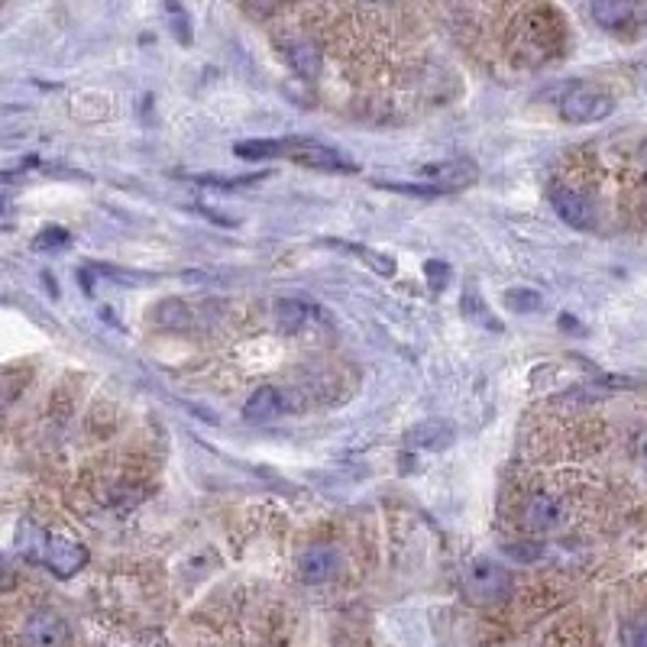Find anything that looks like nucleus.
Masks as SVG:
<instances>
[{
  "label": "nucleus",
  "instance_id": "nucleus-1",
  "mask_svg": "<svg viewBox=\"0 0 647 647\" xmlns=\"http://www.w3.org/2000/svg\"><path fill=\"white\" fill-rule=\"evenodd\" d=\"M17 547H20V554L26 560L43 563V567H49L52 573H59V576H75L88 563V550L81 547L78 541L49 534L43 528L30 525V521H20Z\"/></svg>",
  "mask_w": 647,
  "mask_h": 647
},
{
  "label": "nucleus",
  "instance_id": "nucleus-2",
  "mask_svg": "<svg viewBox=\"0 0 647 647\" xmlns=\"http://www.w3.org/2000/svg\"><path fill=\"white\" fill-rule=\"evenodd\" d=\"M615 110L609 91L596 85H573L560 98V117L567 123H599Z\"/></svg>",
  "mask_w": 647,
  "mask_h": 647
},
{
  "label": "nucleus",
  "instance_id": "nucleus-3",
  "mask_svg": "<svg viewBox=\"0 0 647 647\" xmlns=\"http://www.w3.org/2000/svg\"><path fill=\"white\" fill-rule=\"evenodd\" d=\"M463 589L473 602H499L512 589V576L492 560H473L463 576Z\"/></svg>",
  "mask_w": 647,
  "mask_h": 647
},
{
  "label": "nucleus",
  "instance_id": "nucleus-4",
  "mask_svg": "<svg viewBox=\"0 0 647 647\" xmlns=\"http://www.w3.org/2000/svg\"><path fill=\"white\" fill-rule=\"evenodd\" d=\"M282 156L295 159L301 165H311V169H321V172H356L353 159H347L324 143H314V140H282Z\"/></svg>",
  "mask_w": 647,
  "mask_h": 647
},
{
  "label": "nucleus",
  "instance_id": "nucleus-5",
  "mask_svg": "<svg viewBox=\"0 0 647 647\" xmlns=\"http://www.w3.org/2000/svg\"><path fill=\"white\" fill-rule=\"evenodd\" d=\"M521 521H525V528L534 531V534H547V531H557L563 528V521H567V508L557 499V495L550 492H534L531 499L521 508Z\"/></svg>",
  "mask_w": 647,
  "mask_h": 647
},
{
  "label": "nucleus",
  "instance_id": "nucleus-6",
  "mask_svg": "<svg viewBox=\"0 0 647 647\" xmlns=\"http://www.w3.org/2000/svg\"><path fill=\"white\" fill-rule=\"evenodd\" d=\"M23 641L26 647H68L72 631L55 612H36L23 628Z\"/></svg>",
  "mask_w": 647,
  "mask_h": 647
},
{
  "label": "nucleus",
  "instance_id": "nucleus-7",
  "mask_svg": "<svg viewBox=\"0 0 647 647\" xmlns=\"http://www.w3.org/2000/svg\"><path fill=\"white\" fill-rule=\"evenodd\" d=\"M550 204H554V211L567 220L570 227L576 230H593L596 227V211L589 198H583L580 191L573 188H554L550 191Z\"/></svg>",
  "mask_w": 647,
  "mask_h": 647
},
{
  "label": "nucleus",
  "instance_id": "nucleus-8",
  "mask_svg": "<svg viewBox=\"0 0 647 647\" xmlns=\"http://www.w3.org/2000/svg\"><path fill=\"white\" fill-rule=\"evenodd\" d=\"M337 570H340V554L334 547H308L298 560V576L308 586H321L327 580H334Z\"/></svg>",
  "mask_w": 647,
  "mask_h": 647
},
{
  "label": "nucleus",
  "instance_id": "nucleus-9",
  "mask_svg": "<svg viewBox=\"0 0 647 647\" xmlns=\"http://www.w3.org/2000/svg\"><path fill=\"white\" fill-rule=\"evenodd\" d=\"M453 440H457V431H453L450 421H421L415 424L411 431H405V447L411 450H424V453H437V450H447Z\"/></svg>",
  "mask_w": 647,
  "mask_h": 647
},
{
  "label": "nucleus",
  "instance_id": "nucleus-10",
  "mask_svg": "<svg viewBox=\"0 0 647 647\" xmlns=\"http://www.w3.org/2000/svg\"><path fill=\"white\" fill-rule=\"evenodd\" d=\"M282 55H285L288 68H292L298 78H305V81L321 78L324 59H321V52L308 43V39H301V36L285 39V43H282Z\"/></svg>",
  "mask_w": 647,
  "mask_h": 647
},
{
  "label": "nucleus",
  "instance_id": "nucleus-11",
  "mask_svg": "<svg viewBox=\"0 0 647 647\" xmlns=\"http://www.w3.org/2000/svg\"><path fill=\"white\" fill-rule=\"evenodd\" d=\"M476 162L470 159H450V162H437V165H424V178H434L440 188H457V185H470L476 182Z\"/></svg>",
  "mask_w": 647,
  "mask_h": 647
},
{
  "label": "nucleus",
  "instance_id": "nucleus-12",
  "mask_svg": "<svg viewBox=\"0 0 647 647\" xmlns=\"http://www.w3.org/2000/svg\"><path fill=\"white\" fill-rule=\"evenodd\" d=\"M285 411V392L275 389V385H263L256 389L243 405V418L246 421H269V418H279Z\"/></svg>",
  "mask_w": 647,
  "mask_h": 647
},
{
  "label": "nucleus",
  "instance_id": "nucleus-13",
  "mask_svg": "<svg viewBox=\"0 0 647 647\" xmlns=\"http://www.w3.org/2000/svg\"><path fill=\"white\" fill-rule=\"evenodd\" d=\"M631 17H635V4H628V0H596L593 4V20L605 30H622L631 23Z\"/></svg>",
  "mask_w": 647,
  "mask_h": 647
},
{
  "label": "nucleus",
  "instance_id": "nucleus-14",
  "mask_svg": "<svg viewBox=\"0 0 647 647\" xmlns=\"http://www.w3.org/2000/svg\"><path fill=\"white\" fill-rule=\"evenodd\" d=\"M308 318H311V308L298 298H282L275 305V324H279L282 334H298L308 324Z\"/></svg>",
  "mask_w": 647,
  "mask_h": 647
},
{
  "label": "nucleus",
  "instance_id": "nucleus-15",
  "mask_svg": "<svg viewBox=\"0 0 647 647\" xmlns=\"http://www.w3.org/2000/svg\"><path fill=\"white\" fill-rule=\"evenodd\" d=\"M156 321L165 327V330H185L191 324V311L185 301L178 298H165L156 305Z\"/></svg>",
  "mask_w": 647,
  "mask_h": 647
},
{
  "label": "nucleus",
  "instance_id": "nucleus-16",
  "mask_svg": "<svg viewBox=\"0 0 647 647\" xmlns=\"http://www.w3.org/2000/svg\"><path fill=\"white\" fill-rule=\"evenodd\" d=\"M233 153L240 159H275L282 156V140H246V143H237L233 146Z\"/></svg>",
  "mask_w": 647,
  "mask_h": 647
},
{
  "label": "nucleus",
  "instance_id": "nucleus-17",
  "mask_svg": "<svg viewBox=\"0 0 647 647\" xmlns=\"http://www.w3.org/2000/svg\"><path fill=\"white\" fill-rule=\"evenodd\" d=\"M505 305L515 308V311H521V314H528V311H534V308L541 305V295L528 292V288H515V292L505 295Z\"/></svg>",
  "mask_w": 647,
  "mask_h": 647
},
{
  "label": "nucleus",
  "instance_id": "nucleus-18",
  "mask_svg": "<svg viewBox=\"0 0 647 647\" xmlns=\"http://www.w3.org/2000/svg\"><path fill=\"white\" fill-rule=\"evenodd\" d=\"M353 253H360V256H366V263L373 266L376 272H382V275H392L395 272V263L389 256H379V253H373V250H363V246H350Z\"/></svg>",
  "mask_w": 647,
  "mask_h": 647
},
{
  "label": "nucleus",
  "instance_id": "nucleus-19",
  "mask_svg": "<svg viewBox=\"0 0 647 647\" xmlns=\"http://www.w3.org/2000/svg\"><path fill=\"white\" fill-rule=\"evenodd\" d=\"M505 550H508L512 557H518V560H534V557H541V544H508Z\"/></svg>",
  "mask_w": 647,
  "mask_h": 647
},
{
  "label": "nucleus",
  "instance_id": "nucleus-20",
  "mask_svg": "<svg viewBox=\"0 0 647 647\" xmlns=\"http://www.w3.org/2000/svg\"><path fill=\"white\" fill-rule=\"evenodd\" d=\"M13 586H17V573H13L10 560L0 554V593H7V589H13Z\"/></svg>",
  "mask_w": 647,
  "mask_h": 647
},
{
  "label": "nucleus",
  "instance_id": "nucleus-21",
  "mask_svg": "<svg viewBox=\"0 0 647 647\" xmlns=\"http://www.w3.org/2000/svg\"><path fill=\"white\" fill-rule=\"evenodd\" d=\"M59 243H68V233L65 230H55V227L43 230V237H36L39 250H43V246H59Z\"/></svg>",
  "mask_w": 647,
  "mask_h": 647
},
{
  "label": "nucleus",
  "instance_id": "nucleus-22",
  "mask_svg": "<svg viewBox=\"0 0 647 647\" xmlns=\"http://www.w3.org/2000/svg\"><path fill=\"white\" fill-rule=\"evenodd\" d=\"M17 395V389H10V385H4V376H0V411H4L10 405V398Z\"/></svg>",
  "mask_w": 647,
  "mask_h": 647
},
{
  "label": "nucleus",
  "instance_id": "nucleus-23",
  "mask_svg": "<svg viewBox=\"0 0 647 647\" xmlns=\"http://www.w3.org/2000/svg\"><path fill=\"white\" fill-rule=\"evenodd\" d=\"M635 647H647V618L638 625V635H635Z\"/></svg>",
  "mask_w": 647,
  "mask_h": 647
}]
</instances>
